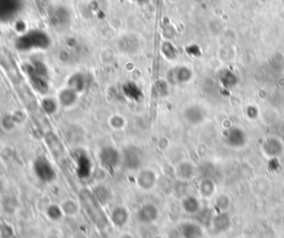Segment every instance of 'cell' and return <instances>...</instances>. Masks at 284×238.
Here are the masks:
<instances>
[{"label": "cell", "instance_id": "obj_4", "mask_svg": "<svg viewBox=\"0 0 284 238\" xmlns=\"http://www.w3.org/2000/svg\"><path fill=\"white\" fill-rule=\"evenodd\" d=\"M224 142L233 150L244 148L248 143V136L245 131L239 127H232L227 130L224 133Z\"/></svg>", "mask_w": 284, "mask_h": 238}, {"label": "cell", "instance_id": "obj_3", "mask_svg": "<svg viewBox=\"0 0 284 238\" xmlns=\"http://www.w3.org/2000/svg\"><path fill=\"white\" fill-rule=\"evenodd\" d=\"M99 162L102 168L114 171L117 168H119L122 162L121 152L118 148L114 146H104L99 152Z\"/></svg>", "mask_w": 284, "mask_h": 238}, {"label": "cell", "instance_id": "obj_24", "mask_svg": "<svg viewBox=\"0 0 284 238\" xmlns=\"http://www.w3.org/2000/svg\"><path fill=\"white\" fill-rule=\"evenodd\" d=\"M110 127L115 130H121L124 127V118L119 115L112 116L110 118Z\"/></svg>", "mask_w": 284, "mask_h": 238}, {"label": "cell", "instance_id": "obj_21", "mask_svg": "<svg viewBox=\"0 0 284 238\" xmlns=\"http://www.w3.org/2000/svg\"><path fill=\"white\" fill-rule=\"evenodd\" d=\"M2 205H3V208H4V212L13 214L17 210L18 202L15 197H13V196H7V197H5L3 200Z\"/></svg>", "mask_w": 284, "mask_h": 238}, {"label": "cell", "instance_id": "obj_5", "mask_svg": "<svg viewBox=\"0 0 284 238\" xmlns=\"http://www.w3.org/2000/svg\"><path fill=\"white\" fill-rule=\"evenodd\" d=\"M261 151L268 158H279L284 154V142L277 136H268L261 143Z\"/></svg>", "mask_w": 284, "mask_h": 238}, {"label": "cell", "instance_id": "obj_10", "mask_svg": "<svg viewBox=\"0 0 284 238\" xmlns=\"http://www.w3.org/2000/svg\"><path fill=\"white\" fill-rule=\"evenodd\" d=\"M137 184L142 190H151L156 187L158 183V175L151 169H144L137 174Z\"/></svg>", "mask_w": 284, "mask_h": 238}, {"label": "cell", "instance_id": "obj_7", "mask_svg": "<svg viewBox=\"0 0 284 238\" xmlns=\"http://www.w3.org/2000/svg\"><path fill=\"white\" fill-rule=\"evenodd\" d=\"M160 212L158 206L152 203H146L137 211V219L142 225H151L158 221Z\"/></svg>", "mask_w": 284, "mask_h": 238}, {"label": "cell", "instance_id": "obj_1", "mask_svg": "<svg viewBox=\"0 0 284 238\" xmlns=\"http://www.w3.org/2000/svg\"><path fill=\"white\" fill-rule=\"evenodd\" d=\"M79 203L88 218L99 228H104L109 224V219L102 210V205L94 197L92 190L82 188L79 192Z\"/></svg>", "mask_w": 284, "mask_h": 238}, {"label": "cell", "instance_id": "obj_26", "mask_svg": "<svg viewBox=\"0 0 284 238\" xmlns=\"http://www.w3.org/2000/svg\"><path fill=\"white\" fill-rule=\"evenodd\" d=\"M43 106H44V109L46 111H48V113H52L53 111L56 110V104L55 102H53L52 100H49V99H47L45 100L44 102H43Z\"/></svg>", "mask_w": 284, "mask_h": 238}, {"label": "cell", "instance_id": "obj_6", "mask_svg": "<svg viewBox=\"0 0 284 238\" xmlns=\"http://www.w3.org/2000/svg\"><path fill=\"white\" fill-rule=\"evenodd\" d=\"M33 172L41 182L51 183L56 178V171L46 157H39L33 163Z\"/></svg>", "mask_w": 284, "mask_h": 238}, {"label": "cell", "instance_id": "obj_14", "mask_svg": "<svg viewBox=\"0 0 284 238\" xmlns=\"http://www.w3.org/2000/svg\"><path fill=\"white\" fill-rule=\"evenodd\" d=\"M92 194L102 206L108 205L112 200V193L110 188L103 185V184H99V185L94 186L92 189Z\"/></svg>", "mask_w": 284, "mask_h": 238}, {"label": "cell", "instance_id": "obj_9", "mask_svg": "<svg viewBox=\"0 0 284 238\" xmlns=\"http://www.w3.org/2000/svg\"><path fill=\"white\" fill-rule=\"evenodd\" d=\"M185 120L193 127L201 126L206 120V111L200 105H190L183 111Z\"/></svg>", "mask_w": 284, "mask_h": 238}, {"label": "cell", "instance_id": "obj_16", "mask_svg": "<svg viewBox=\"0 0 284 238\" xmlns=\"http://www.w3.org/2000/svg\"><path fill=\"white\" fill-rule=\"evenodd\" d=\"M46 143L48 145L49 150L51 151V153L55 155L57 158L61 157L63 155V145L62 143L58 140L57 136L52 133H48L46 135Z\"/></svg>", "mask_w": 284, "mask_h": 238}, {"label": "cell", "instance_id": "obj_8", "mask_svg": "<svg viewBox=\"0 0 284 238\" xmlns=\"http://www.w3.org/2000/svg\"><path fill=\"white\" fill-rule=\"evenodd\" d=\"M175 176L182 183L192 181L197 176V166L189 160H183L175 165Z\"/></svg>", "mask_w": 284, "mask_h": 238}, {"label": "cell", "instance_id": "obj_27", "mask_svg": "<svg viewBox=\"0 0 284 238\" xmlns=\"http://www.w3.org/2000/svg\"><path fill=\"white\" fill-rule=\"evenodd\" d=\"M118 238H134V236L131 233H128V231H126V233H122L118 236Z\"/></svg>", "mask_w": 284, "mask_h": 238}, {"label": "cell", "instance_id": "obj_19", "mask_svg": "<svg viewBox=\"0 0 284 238\" xmlns=\"http://www.w3.org/2000/svg\"><path fill=\"white\" fill-rule=\"evenodd\" d=\"M77 101V92L73 89H66L60 92V95H59V102L61 103V105L63 106H71L76 103Z\"/></svg>", "mask_w": 284, "mask_h": 238}, {"label": "cell", "instance_id": "obj_20", "mask_svg": "<svg viewBox=\"0 0 284 238\" xmlns=\"http://www.w3.org/2000/svg\"><path fill=\"white\" fill-rule=\"evenodd\" d=\"M46 214H47V216H48L50 221H52V222L60 221V219L64 216L60 205H56V204H52V205L47 207Z\"/></svg>", "mask_w": 284, "mask_h": 238}, {"label": "cell", "instance_id": "obj_25", "mask_svg": "<svg viewBox=\"0 0 284 238\" xmlns=\"http://www.w3.org/2000/svg\"><path fill=\"white\" fill-rule=\"evenodd\" d=\"M190 76H191V73L188 69H179L175 73V78H176L178 82H186L190 79Z\"/></svg>", "mask_w": 284, "mask_h": 238}, {"label": "cell", "instance_id": "obj_17", "mask_svg": "<svg viewBox=\"0 0 284 238\" xmlns=\"http://www.w3.org/2000/svg\"><path fill=\"white\" fill-rule=\"evenodd\" d=\"M60 207L63 212V215L67 217H71V218L78 215L79 210L81 208L80 203H78V202L73 199L64 200L61 203Z\"/></svg>", "mask_w": 284, "mask_h": 238}, {"label": "cell", "instance_id": "obj_22", "mask_svg": "<svg viewBox=\"0 0 284 238\" xmlns=\"http://www.w3.org/2000/svg\"><path fill=\"white\" fill-rule=\"evenodd\" d=\"M231 206V199L228 195L222 194L216 201V207L220 212H228Z\"/></svg>", "mask_w": 284, "mask_h": 238}, {"label": "cell", "instance_id": "obj_13", "mask_svg": "<svg viewBox=\"0 0 284 238\" xmlns=\"http://www.w3.org/2000/svg\"><path fill=\"white\" fill-rule=\"evenodd\" d=\"M129 212L124 206H116L110 214V222L118 228H122L129 222Z\"/></svg>", "mask_w": 284, "mask_h": 238}, {"label": "cell", "instance_id": "obj_23", "mask_svg": "<svg viewBox=\"0 0 284 238\" xmlns=\"http://www.w3.org/2000/svg\"><path fill=\"white\" fill-rule=\"evenodd\" d=\"M84 87V79L81 75H74V78L70 80V89H73L76 92L80 91Z\"/></svg>", "mask_w": 284, "mask_h": 238}, {"label": "cell", "instance_id": "obj_2", "mask_svg": "<svg viewBox=\"0 0 284 238\" xmlns=\"http://www.w3.org/2000/svg\"><path fill=\"white\" fill-rule=\"evenodd\" d=\"M121 165L128 171H138L144 163V152L139 146H126L121 152Z\"/></svg>", "mask_w": 284, "mask_h": 238}, {"label": "cell", "instance_id": "obj_11", "mask_svg": "<svg viewBox=\"0 0 284 238\" xmlns=\"http://www.w3.org/2000/svg\"><path fill=\"white\" fill-rule=\"evenodd\" d=\"M179 231L182 238H202L203 229L201 226L192 221L182 222L179 225Z\"/></svg>", "mask_w": 284, "mask_h": 238}, {"label": "cell", "instance_id": "obj_15", "mask_svg": "<svg viewBox=\"0 0 284 238\" xmlns=\"http://www.w3.org/2000/svg\"><path fill=\"white\" fill-rule=\"evenodd\" d=\"M199 194L202 199H211L217 192V185L212 178H203L199 184Z\"/></svg>", "mask_w": 284, "mask_h": 238}, {"label": "cell", "instance_id": "obj_12", "mask_svg": "<svg viewBox=\"0 0 284 238\" xmlns=\"http://www.w3.org/2000/svg\"><path fill=\"white\" fill-rule=\"evenodd\" d=\"M180 206L183 213L187 215H197L201 211V202L195 195L187 194L183 196L180 202Z\"/></svg>", "mask_w": 284, "mask_h": 238}, {"label": "cell", "instance_id": "obj_18", "mask_svg": "<svg viewBox=\"0 0 284 238\" xmlns=\"http://www.w3.org/2000/svg\"><path fill=\"white\" fill-rule=\"evenodd\" d=\"M231 225V221L227 215V212H220L218 215L212 219V228L221 233V231L227 230Z\"/></svg>", "mask_w": 284, "mask_h": 238}]
</instances>
